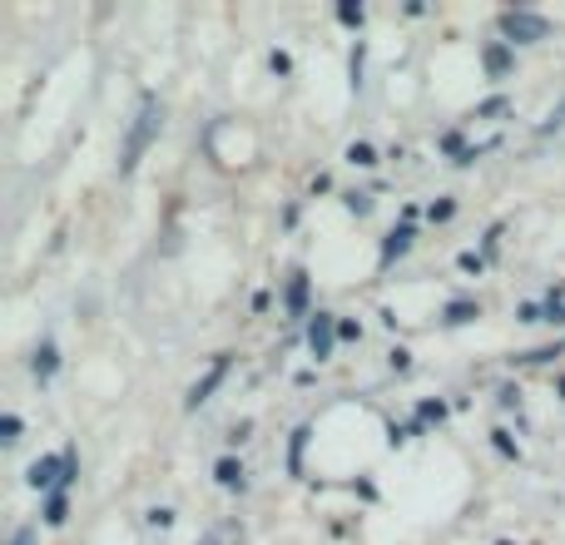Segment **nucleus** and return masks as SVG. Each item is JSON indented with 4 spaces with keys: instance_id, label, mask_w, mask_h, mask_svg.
Listing matches in <instances>:
<instances>
[{
    "instance_id": "nucleus-1",
    "label": "nucleus",
    "mask_w": 565,
    "mask_h": 545,
    "mask_svg": "<svg viewBox=\"0 0 565 545\" xmlns=\"http://www.w3.org/2000/svg\"><path fill=\"white\" fill-rule=\"evenodd\" d=\"M159 125H164V105H159L154 95H145V99H139V115H135V125H129L125 154H119V174H135V169H139V159H145V149L154 145Z\"/></svg>"
},
{
    "instance_id": "nucleus-2",
    "label": "nucleus",
    "mask_w": 565,
    "mask_h": 545,
    "mask_svg": "<svg viewBox=\"0 0 565 545\" xmlns=\"http://www.w3.org/2000/svg\"><path fill=\"white\" fill-rule=\"evenodd\" d=\"M501 35L511 40V45H536V40L551 35V20L536 15V10H501Z\"/></svg>"
},
{
    "instance_id": "nucleus-3",
    "label": "nucleus",
    "mask_w": 565,
    "mask_h": 545,
    "mask_svg": "<svg viewBox=\"0 0 565 545\" xmlns=\"http://www.w3.org/2000/svg\"><path fill=\"white\" fill-rule=\"evenodd\" d=\"M228 367H234V357H228V352H218V357H214V367H209L204 377H199L194 387H189L184 407H189V412H199V407H204V402H209V397H214V392H218V382L228 377Z\"/></svg>"
},
{
    "instance_id": "nucleus-4",
    "label": "nucleus",
    "mask_w": 565,
    "mask_h": 545,
    "mask_svg": "<svg viewBox=\"0 0 565 545\" xmlns=\"http://www.w3.org/2000/svg\"><path fill=\"white\" fill-rule=\"evenodd\" d=\"M332 338H338V322H332V312H312V322H308V348H312V357H318V362L332 357Z\"/></svg>"
},
{
    "instance_id": "nucleus-5",
    "label": "nucleus",
    "mask_w": 565,
    "mask_h": 545,
    "mask_svg": "<svg viewBox=\"0 0 565 545\" xmlns=\"http://www.w3.org/2000/svg\"><path fill=\"white\" fill-rule=\"evenodd\" d=\"M30 487L35 491H50V496H55L60 491V481H65V451H60V457H40L35 467H30Z\"/></svg>"
},
{
    "instance_id": "nucleus-6",
    "label": "nucleus",
    "mask_w": 565,
    "mask_h": 545,
    "mask_svg": "<svg viewBox=\"0 0 565 545\" xmlns=\"http://www.w3.org/2000/svg\"><path fill=\"white\" fill-rule=\"evenodd\" d=\"M282 302H288V318H308V272L302 268L288 278V298Z\"/></svg>"
},
{
    "instance_id": "nucleus-7",
    "label": "nucleus",
    "mask_w": 565,
    "mask_h": 545,
    "mask_svg": "<svg viewBox=\"0 0 565 545\" xmlns=\"http://www.w3.org/2000/svg\"><path fill=\"white\" fill-rule=\"evenodd\" d=\"M55 367H60V352H55V342H40L35 348V357H30V372H35V382H50L55 377Z\"/></svg>"
},
{
    "instance_id": "nucleus-8",
    "label": "nucleus",
    "mask_w": 565,
    "mask_h": 545,
    "mask_svg": "<svg viewBox=\"0 0 565 545\" xmlns=\"http://www.w3.org/2000/svg\"><path fill=\"white\" fill-rule=\"evenodd\" d=\"M407 248H412V224L392 228V234H387V244H382V268H392L402 254H407Z\"/></svg>"
},
{
    "instance_id": "nucleus-9",
    "label": "nucleus",
    "mask_w": 565,
    "mask_h": 545,
    "mask_svg": "<svg viewBox=\"0 0 565 545\" xmlns=\"http://www.w3.org/2000/svg\"><path fill=\"white\" fill-rule=\"evenodd\" d=\"M481 60H487V75L491 79H507L511 75V50L507 45H487V50H481Z\"/></svg>"
},
{
    "instance_id": "nucleus-10",
    "label": "nucleus",
    "mask_w": 565,
    "mask_h": 545,
    "mask_svg": "<svg viewBox=\"0 0 565 545\" xmlns=\"http://www.w3.org/2000/svg\"><path fill=\"white\" fill-rule=\"evenodd\" d=\"M214 477H218V487H224V491H244V467H238L234 457H224V461H218V467H214Z\"/></svg>"
},
{
    "instance_id": "nucleus-11",
    "label": "nucleus",
    "mask_w": 565,
    "mask_h": 545,
    "mask_svg": "<svg viewBox=\"0 0 565 545\" xmlns=\"http://www.w3.org/2000/svg\"><path fill=\"white\" fill-rule=\"evenodd\" d=\"M471 318H481V302H471V298L447 302V328H461V322H471Z\"/></svg>"
},
{
    "instance_id": "nucleus-12",
    "label": "nucleus",
    "mask_w": 565,
    "mask_h": 545,
    "mask_svg": "<svg viewBox=\"0 0 565 545\" xmlns=\"http://www.w3.org/2000/svg\"><path fill=\"white\" fill-rule=\"evenodd\" d=\"M65 511H70L65 491H55V496L45 501V526H65Z\"/></svg>"
},
{
    "instance_id": "nucleus-13",
    "label": "nucleus",
    "mask_w": 565,
    "mask_h": 545,
    "mask_svg": "<svg viewBox=\"0 0 565 545\" xmlns=\"http://www.w3.org/2000/svg\"><path fill=\"white\" fill-rule=\"evenodd\" d=\"M348 164L372 169V164H377V149H372V145H362V139H358V145H348Z\"/></svg>"
},
{
    "instance_id": "nucleus-14",
    "label": "nucleus",
    "mask_w": 565,
    "mask_h": 545,
    "mask_svg": "<svg viewBox=\"0 0 565 545\" xmlns=\"http://www.w3.org/2000/svg\"><path fill=\"white\" fill-rule=\"evenodd\" d=\"M302 447H308V427L292 431V457H288V471H292V477L302 471Z\"/></svg>"
},
{
    "instance_id": "nucleus-15",
    "label": "nucleus",
    "mask_w": 565,
    "mask_h": 545,
    "mask_svg": "<svg viewBox=\"0 0 565 545\" xmlns=\"http://www.w3.org/2000/svg\"><path fill=\"white\" fill-rule=\"evenodd\" d=\"M342 204H348V214H358V218H367V214H372V194H348Z\"/></svg>"
},
{
    "instance_id": "nucleus-16",
    "label": "nucleus",
    "mask_w": 565,
    "mask_h": 545,
    "mask_svg": "<svg viewBox=\"0 0 565 545\" xmlns=\"http://www.w3.org/2000/svg\"><path fill=\"white\" fill-rule=\"evenodd\" d=\"M362 15H367V10L352 6V0H342V6H338V20H342V25H362Z\"/></svg>"
},
{
    "instance_id": "nucleus-17",
    "label": "nucleus",
    "mask_w": 565,
    "mask_h": 545,
    "mask_svg": "<svg viewBox=\"0 0 565 545\" xmlns=\"http://www.w3.org/2000/svg\"><path fill=\"white\" fill-rule=\"evenodd\" d=\"M561 125H565V99H561V109H551V115H546V125H541V129H536V135H541V139H546V135H556V129H561Z\"/></svg>"
},
{
    "instance_id": "nucleus-18",
    "label": "nucleus",
    "mask_w": 565,
    "mask_h": 545,
    "mask_svg": "<svg viewBox=\"0 0 565 545\" xmlns=\"http://www.w3.org/2000/svg\"><path fill=\"white\" fill-rule=\"evenodd\" d=\"M427 214H431V224H447V218L457 214V204H451V199H441V204H431Z\"/></svg>"
},
{
    "instance_id": "nucleus-19",
    "label": "nucleus",
    "mask_w": 565,
    "mask_h": 545,
    "mask_svg": "<svg viewBox=\"0 0 565 545\" xmlns=\"http://www.w3.org/2000/svg\"><path fill=\"white\" fill-rule=\"evenodd\" d=\"M362 60H367V50H362V45H352V89L362 85Z\"/></svg>"
},
{
    "instance_id": "nucleus-20",
    "label": "nucleus",
    "mask_w": 565,
    "mask_h": 545,
    "mask_svg": "<svg viewBox=\"0 0 565 545\" xmlns=\"http://www.w3.org/2000/svg\"><path fill=\"white\" fill-rule=\"evenodd\" d=\"M15 441H20V417L15 412H6V447H15Z\"/></svg>"
},
{
    "instance_id": "nucleus-21",
    "label": "nucleus",
    "mask_w": 565,
    "mask_h": 545,
    "mask_svg": "<svg viewBox=\"0 0 565 545\" xmlns=\"http://www.w3.org/2000/svg\"><path fill=\"white\" fill-rule=\"evenodd\" d=\"M457 264H461V272H481V268H487V258H481V254H461Z\"/></svg>"
},
{
    "instance_id": "nucleus-22",
    "label": "nucleus",
    "mask_w": 565,
    "mask_h": 545,
    "mask_svg": "<svg viewBox=\"0 0 565 545\" xmlns=\"http://www.w3.org/2000/svg\"><path fill=\"white\" fill-rule=\"evenodd\" d=\"M447 417V407H441V402H422V421H441Z\"/></svg>"
},
{
    "instance_id": "nucleus-23",
    "label": "nucleus",
    "mask_w": 565,
    "mask_h": 545,
    "mask_svg": "<svg viewBox=\"0 0 565 545\" xmlns=\"http://www.w3.org/2000/svg\"><path fill=\"white\" fill-rule=\"evenodd\" d=\"M491 437H497V451H501V457H516V441H511L507 431H491Z\"/></svg>"
},
{
    "instance_id": "nucleus-24",
    "label": "nucleus",
    "mask_w": 565,
    "mask_h": 545,
    "mask_svg": "<svg viewBox=\"0 0 565 545\" xmlns=\"http://www.w3.org/2000/svg\"><path fill=\"white\" fill-rule=\"evenodd\" d=\"M169 521H174V511H169V506L149 511V526H159V531H164V526H169Z\"/></svg>"
},
{
    "instance_id": "nucleus-25",
    "label": "nucleus",
    "mask_w": 565,
    "mask_h": 545,
    "mask_svg": "<svg viewBox=\"0 0 565 545\" xmlns=\"http://www.w3.org/2000/svg\"><path fill=\"white\" fill-rule=\"evenodd\" d=\"M407 367H412V352L397 348V352H392V372H407Z\"/></svg>"
},
{
    "instance_id": "nucleus-26",
    "label": "nucleus",
    "mask_w": 565,
    "mask_h": 545,
    "mask_svg": "<svg viewBox=\"0 0 565 545\" xmlns=\"http://www.w3.org/2000/svg\"><path fill=\"white\" fill-rule=\"evenodd\" d=\"M338 338H348V342H358V338H362V328H358V322H338Z\"/></svg>"
},
{
    "instance_id": "nucleus-27",
    "label": "nucleus",
    "mask_w": 565,
    "mask_h": 545,
    "mask_svg": "<svg viewBox=\"0 0 565 545\" xmlns=\"http://www.w3.org/2000/svg\"><path fill=\"white\" fill-rule=\"evenodd\" d=\"M10 545H35V531H30V526H20L15 536H10Z\"/></svg>"
},
{
    "instance_id": "nucleus-28",
    "label": "nucleus",
    "mask_w": 565,
    "mask_h": 545,
    "mask_svg": "<svg viewBox=\"0 0 565 545\" xmlns=\"http://www.w3.org/2000/svg\"><path fill=\"white\" fill-rule=\"evenodd\" d=\"M274 70H278V75H288V70H292V60L282 55V50H274Z\"/></svg>"
},
{
    "instance_id": "nucleus-29",
    "label": "nucleus",
    "mask_w": 565,
    "mask_h": 545,
    "mask_svg": "<svg viewBox=\"0 0 565 545\" xmlns=\"http://www.w3.org/2000/svg\"><path fill=\"white\" fill-rule=\"evenodd\" d=\"M561 397H565V377H561Z\"/></svg>"
},
{
    "instance_id": "nucleus-30",
    "label": "nucleus",
    "mask_w": 565,
    "mask_h": 545,
    "mask_svg": "<svg viewBox=\"0 0 565 545\" xmlns=\"http://www.w3.org/2000/svg\"><path fill=\"white\" fill-rule=\"evenodd\" d=\"M501 545H511V541H501Z\"/></svg>"
}]
</instances>
